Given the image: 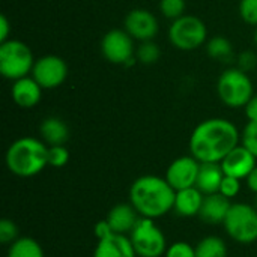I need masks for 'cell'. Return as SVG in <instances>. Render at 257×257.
I'll list each match as a JSON object with an SVG mask.
<instances>
[{
    "label": "cell",
    "instance_id": "1",
    "mask_svg": "<svg viewBox=\"0 0 257 257\" xmlns=\"http://www.w3.org/2000/svg\"><path fill=\"white\" fill-rule=\"evenodd\" d=\"M239 143L241 133L233 122L223 117H211L193 130L190 155L199 163H221Z\"/></svg>",
    "mask_w": 257,
    "mask_h": 257
},
{
    "label": "cell",
    "instance_id": "2",
    "mask_svg": "<svg viewBox=\"0 0 257 257\" xmlns=\"http://www.w3.org/2000/svg\"><path fill=\"white\" fill-rule=\"evenodd\" d=\"M175 188L166 178L145 175L137 178L130 188V203L143 218H160L173 211Z\"/></svg>",
    "mask_w": 257,
    "mask_h": 257
},
{
    "label": "cell",
    "instance_id": "3",
    "mask_svg": "<svg viewBox=\"0 0 257 257\" xmlns=\"http://www.w3.org/2000/svg\"><path fill=\"white\" fill-rule=\"evenodd\" d=\"M8 170L18 178H33L48 166V145L35 137H21L6 151Z\"/></svg>",
    "mask_w": 257,
    "mask_h": 257
},
{
    "label": "cell",
    "instance_id": "4",
    "mask_svg": "<svg viewBox=\"0 0 257 257\" xmlns=\"http://www.w3.org/2000/svg\"><path fill=\"white\" fill-rule=\"evenodd\" d=\"M217 93L224 105L241 108L254 96V86L250 75L235 66L227 68L220 74L217 80Z\"/></svg>",
    "mask_w": 257,
    "mask_h": 257
},
{
    "label": "cell",
    "instance_id": "5",
    "mask_svg": "<svg viewBox=\"0 0 257 257\" xmlns=\"http://www.w3.org/2000/svg\"><path fill=\"white\" fill-rule=\"evenodd\" d=\"M36 59L27 44L18 39H8L0 42V74L15 81L32 74Z\"/></svg>",
    "mask_w": 257,
    "mask_h": 257
},
{
    "label": "cell",
    "instance_id": "6",
    "mask_svg": "<svg viewBox=\"0 0 257 257\" xmlns=\"http://www.w3.org/2000/svg\"><path fill=\"white\" fill-rule=\"evenodd\" d=\"M167 35L170 44L181 51H194L208 41V29L205 21L188 14L172 21Z\"/></svg>",
    "mask_w": 257,
    "mask_h": 257
},
{
    "label": "cell",
    "instance_id": "7",
    "mask_svg": "<svg viewBox=\"0 0 257 257\" xmlns=\"http://www.w3.org/2000/svg\"><path fill=\"white\" fill-rule=\"evenodd\" d=\"M226 233L239 244L257 241V209L248 203H232L223 223Z\"/></svg>",
    "mask_w": 257,
    "mask_h": 257
},
{
    "label": "cell",
    "instance_id": "8",
    "mask_svg": "<svg viewBox=\"0 0 257 257\" xmlns=\"http://www.w3.org/2000/svg\"><path fill=\"white\" fill-rule=\"evenodd\" d=\"M137 257H161L166 254L167 241L163 230L152 218L140 217L139 223L128 235Z\"/></svg>",
    "mask_w": 257,
    "mask_h": 257
},
{
    "label": "cell",
    "instance_id": "9",
    "mask_svg": "<svg viewBox=\"0 0 257 257\" xmlns=\"http://www.w3.org/2000/svg\"><path fill=\"white\" fill-rule=\"evenodd\" d=\"M134 41L125 29H111L101 39V54L113 65H131L137 50Z\"/></svg>",
    "mask_w": 257,
    "mask_h": 257
},
{
    "label": "cell",
    "instance_id": "10",
    "mask_svg": "<svg viewBox=\"0 0 257 257\" xmlns=\"http://www.w3.org/2000/svg\"><path fill=\"white\" fill-rule=\"evenodd\" d=\"M30 75L42 89H56L65 83L68 77V65L60 56L47 54L36 59Z\"/></svg>",
    "mask_w": 257,
    "mask_h": 257
},
{
    "label": "cell",
    "instance_id": "11",
    "mask_svg": "<svg viewBox=\"0 0 257 257\" xmlns=\"http://www.w3.org/2000/svg\"><path fill=\"white\" fill-rule=\"evenodd\" d=\"M123 29L139 42L145 41H154L158 30V18L154 12L145 8H136L131 9L123 20Z\"/></svg>",
    "mask_w": 257,
    "mask_h": 257
},
{
    "label": "cell",
    "instance_id": "12",
    "mask_svg": "<svg viewBox=\"0 0 257 257\" xmlns=\"http://www.w3.org/2000/svg\"><path fill=\"white\" fill-rule=\"evenodd\" d=\"M200 170V163L193 155L179 157L167 167L166 179L175 188V191L196 187L197 176Z\"/></svg>",
    "mask_w": 257,
    "mask_h": 257
},
{
    "label": "cell",
    "instance_id": "13",
    "mask_svg": "<svg viewBox=\"0 0 257 257\" xmlns=\"http://www.w3.org/2000/svg\"><path fill=\"white\" fill-rule=\"evenodd\" d=\"M220 164L226 176L245 181L257 166V158L245 146L239 143L233 151H230L224 157V160Z\"/></svg>",
    "mask_w": 257,
    "mask_h": 257
},
{
    "label": "cell",
    "instance_id": "14",
    "mask_svg": "<svg viewBox=\"0 0 257 257\" xmlns=\"http://www.w3.org/2000/svg\"><path fill=\"white\" fill-rule=\"evenodd\" d=\"M42 90L44 89L39 86V83L32 75H27L12 81L11 96L18 107L32 108L39 104L42 98Z\"/></svg>",
    "mask_w": 257,
    "mask_h": 257
},
{
    "label": "cell",
    "instance_id": "15",
    "mask_svg": "<svg viewBox=\"0 0 257 257\" xmlns=\"http://www.w3.org/2000/svg\"><path fill=\"white\" fill-rule=\"evenodd\" d=\"M93 257H137V253L128 235L111 233L98 241Z\"/></svg>",
    "mask_w": 257,
    "mask_h": 257
},
{
    "label": "cell",
    "instance_id": "16",
    "mask_svg": "<svg viewBox=\"0 0 257 257\" xmlns=\"http://www.w3.org/2000/svg\"><path fill=\"white\" fill-rule=\"evenodd\" d=\"M230 206H232L230 199L224 197L223 194H220V193L208 194L203 199V205H202V209L197 217L211 226L223 224L229 214Z\"/></svg>",
    "mask_w": 257,
    "mask_h": 257
},
{
    "label": "cell",
    "instance_id": "17",
    "mask_svg": "<svg viewBox=\"0 0 257 257\" xmlns=\"http://www.w3.org/2000/svg\"><path fill=\"white\" fill-rule=\"evenodd\" d=\"M105 220L110 224L113 233L130 235L139 223L140 215L131 203H119L110 209Z\"/></svg>",
    "mask_w": 257,
    "mask_h": 257
},
{
    "label": "cell",
    "instance_id": "18",
    "mask_svg": "<svg viewBox=\"0 0 257 257\" xmlns=\"http://www.w3.org/2000/svg\"><path fill=\"white\" fill-rule=\"evenodd\" d=\"M205 194L197 187H190L176 191L173 211L181 217H196L199 215L203 205Z\"/></svg>",
    "mask_w": 257,
    "mask_h": 257
},
{
    "label": "cell",
    "instance_id": "19",
    "mask_svg": "<svg viewBox=\"0 0 257 257\" xmlns=\"http://www.w3.org/2000/svg\"><path fill=\"white\" fill-rule=\"evenodd\" d=\"M224 176L226 175L220 163H200V170H199L196 187L205 196L218 193Z\"/></svg>",
    "mask_w": 257,
    "mask_h": 257
},
{
    "label": "cell",
    "instance_id": "20",
    "mask_svg": "<svg viewBox=\"0 0 257 257\" xmlns=\"http://www.w3.org/2000/svg\"><path fill=\"white\" fill-rule=\"evenodd\" d=\"M39 133H41L42 140L48 146L65 145L68 142V139H69V128H68V125L65 123V120H62L60 117H56V116L45 117L41 122Z\"/></svg>",
    "mask_w": 257,
    "mask_h": 257
},
{
    "label": "cell",
    "instance_id": "21",
    "mask_svg": "<svg viewBox=\"0 0 257 257\" xmlns=\"http://www.w3.org/2000/svg\"><path fill=\"white\" fill-rule=\"evenodd\" d=\"M205 45H206V53L212 60H217L221 63H229L236 59L232 42L223 35L209 38Z\"/></svg>",
    "mask_w": 257,
    "mask_h": 257
},
{
    "label": "cell",
    "instance_id": "22",
    "mask_svg": "<svg viewBox=\"0 0 257 257\" xmlns=\"http://www.w3.org/2000/svg\"><path fill=\"white\" fill-rule=\"evenodd\" d=\"M6 257H44V250L36 239L20 236L9 245Z\"/></svg>",
    "mask_w": 257,
    "mask_h": 257
},
{
    "label": "cell",
    "instance_id": "23",
    "mask_svg": "<svg viewBox=\"0 0 257 257\" xmlns=\"http://www.w3.org/2000/svg\"><path fill=\"white\" fill-rule=\"evenodd\" d=\"M229 250L220 236H206L196 245V257H227Z\"/></svg>",
    "mask_w": 257,
    "mask_h": 257
},
{
    "label": "cell",
    "instance_id": "24",
    "mask_svg": "<svg viewBox=\"0 0 257 257\" xmlns=\"http://www.w3.org/2000/svg\"><path fill=\"white\" fill-rule=\"evenodd\" d=\"M161 57V48L154 41H145L140 42V45L136 50V59L143 65H154Z\"/></svg>",
    "mask_w": 257,
    "mask_h": 257
},
{
    "label": "cell",
    "instance_id": "25",
    "mask_svg": "<svg viewBox=\"0 0 257 257\" xmlns=\"http://www.w3.org/2000/svg\"><path fill=\"white\" fill-rule=\"evenodd\" d=\"M187 3L185 0H160V12L164 18L175 21L185 15Z\"/></svg>",
    "mask_w": 257,
    "mask_h": 257
},
{
    "label": "cell",
    "instance_id": "26",
    "mask_svg": "<svg viewBox=\"0 0 257 257\" xmlns=\"http://www.w3.org/2000/svg\"><path fill=\"white\" fill-rule=\"evenodd\" d=\"M241 145L257 158V120H248L241 133Z\"/></svg>",
    "mask_w": 257,
    "mask_h": 257
},
{
    "label": "cell",
    "instance_id": "27",
    "mask_svg": "<svg viewBox=\"0 0 257 257\" xmlns=\"http://www.w3.org/2000/svg\"><path fill=\"white\" fill-rule=\"evenodd\" d=\"M69 161V151L65 145L59 146H48V166L60 169L65 167Z\"/></svg>",
    "mask_w": 257,
    "mask_h": 257
},
{
    "label": "cell",
    "instance_id": "28",
    "mask_svg": "<svg viewBox=\"0 0 257 257\" xmlns=\"http://www.w3.org/2000/svg\"><path fill=\"white\" fill-rule=\"evenodd\" d=\"M18 227L17 224L9 220V218H3L0 221V242L5 244V245H11L14 241H17L20 236H18Z\"/></svg>",
    "mask_w": 257,
    "mask_h": 257
},
{
    "label": "cell",
    "instance_id": "29",
    "mask_svg": "<svg viewBox=\"0 0 257 257\" xmlns=\"http://www.w3.org/2000/svg\"><path fill=\"white\" fill-rule=\"evenodd\" d=\"M239 15L244 23L257 27V0H239Z\"/></svg>",
    "mask_w": 257,
    "mask_h": 257
},
{
    "label": "cell",
    "instance_id": "30",
    "mask_svg": "<svg viewBox=\"0 0 257 257\" xmlns=\"http://www.w3.org/2000/svg\"><path fill=\"white\" fill-rule=\"evenodd\" d=\"M164 257H196V247L188 242L178 241L167 247Z\"/></svg>",
    "mask_w": 257,
    "mask_h": 257
},
{
    "label": "cell",
    "instance_id": "31",
    "mask_svg": "<svg viewBox=\"0 0 257 257\" xmlns=\"http://www.w3.org/2000/svg\"><path fill=\"white\" fill-rule=\"evenodd\" d=\"M236 68L250 74L254 68H257V54L253 50H244L236 56Z\"/></svg>",
    "mask_w": 257,
    "mask_h": 257
},
{
    "label": "cell",
    "instance_id": "32",
    "mask_svg": "<svg viewBox=\"0 0 257 257\" xmlns=\"http://www.w3.org/2000/svg\"><path fill=\"white\" fill-rule=\"evenodd\" d=\"M218 193L227 199H235L241 193V179H236L232 176H224Z\"/></svg>",
    "mask_w": 257,
    "mask_h": 257
},
{
    "label": "cell",
    "instance_id": "33",
    "mask_svg": "<svg viewBox=\"0 0 257 257\" xmlns=\"http://www.w3.org/2000/svg\"><path fill=\"white\" fill-rule=\"evenodd\" d=\"M93 232H95V236L98 238V241L99 239H104V238H107V236H110L113 233V230H111L110 224L107 223V220H102V221L96 223Z\"/></svg>",
    "mask_w": 257,
    "mask_h": 257
},
{
    "label": "cell",
    "instance_id": "34",
    "mask_svg": "<svg viewBox=\"0 0 257 257\" xmlns=\"http://www.w3.org/2000/svg\"><path fill=\"white\" fill-rule=\"evenodd\" d=\"M9 35H11V23H9L8 17L5 14H2L0 15V42L11 39Z\"/></svg>",
    "mask_w": 257,
    "mask_h": 257
},
{
    "label": "cell",
    "instance_id": "35",
    "mask_svg": "<svg viewBox=\"0 0 257 257\" xmlns=\"http://www.w3.org/2000/svg\"><path fill=\"white\" fill-rule=\"evenodd\" d=\"M245 110V116L248 120H257V95H254L248 102L247 105L244 107Z\"/></svg>",
    "mask_w": 257,
    "mask_h": 257
},
{
    "label": "cell",
    "instance_id": "36",
    "mask_svg": "<svg viewBox=\"0 0 257 257\" xmlns=\"http://www.w3.org/2000/svg\"><path fill=\"white\" fill-rule=\"evenodd\" d=\"M245 182H247V187L250 188V191H253V193L257 194V166L254 167V170L248 175Z\"/></svg>",
    "mask_w": 257,
    "mask_h": 257
},
{
    "label": "cell",
    "instance_id": "37",
    "mask_svg": "<svg viewBox=\"0 0 257 257\" xmlns=\"http://www.w3.org/2000/svg\"><path fill=\"white\" fill-rule=\"evenodd\" d=\"M254 45H256V48H257V27H256V30H254Z\"/></svg>",
    "mask_w": 257,
    "mask_h": 257
},
{
    "label": "cell",
    "instance_id": "38",
    "mask_svg": "<svg viewBox=\"0 0 257 257\" xmlns=\"http://www.w3.org/2000/svg\"><path fill=\"white\" fill-rule=\"evenodd\" d=\"M254 206H256V209H257V194H256V205H254Z\"/></svg>",
    "mask_w": 257,
    "mask_h": 257
}]
</instances>
